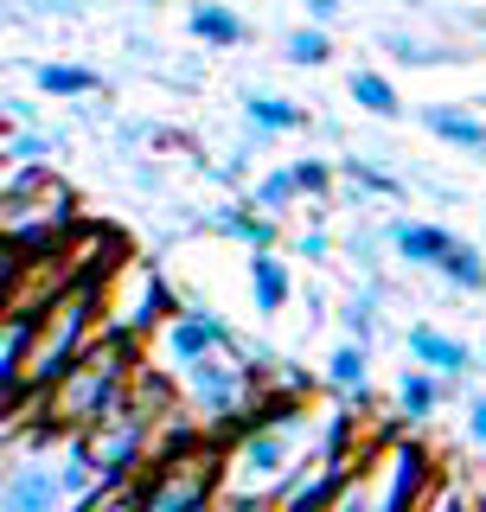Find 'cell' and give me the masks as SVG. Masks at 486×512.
I'll return each instance as SVG.
<instances>
[{
  "label": "cell",
  "mask_w": 486,
  "mask_h": 512,
  "mask_svg": "<svg viewBox=\"0 0 486 512\" xmlns=\"http://www.w3.org/2000/svg\"><path fill=\"white\" fill-rule=\"evenodd\" d=\"M141 365V333L109 327L103 340H90V352L64 372L52 391L32 404L45 436H77V429H96L103 416H116L128 404V378Z\"/></svg>",
  "instance_id": "6da1fadb"
},
{
  "label": "cell",
  "mask_w": 486,
  "mask_h": 512,
  "mask_svg": "<svg viewBox=\"0 0 486 512\" xmlns=\"http://www.w3.org/2000/svg\"><path fill=\"white\" fill-rule=\"evenodd\" d=\"M103 282L109 276H84V282H71L64 295L52 301V308L39 314V340H32L26 352V378H20V397H13L7 410H20V404H39L52 384L71 372L77 359L90 352V333H96V314H103Z\"/></svg>",
  "instance_id": "7a4b0ae2"
},
{
  "label": "cell",
  "mask_w": 486,
  "mask_h": 512,
  "mask_svg": "<svg viewBox=\"0 0 486 512\" xmlns=\"http://www.w3.org/2000/svg\"><path fill=\"white\" fill-rule=\"evenodd\" d=\"M148 512H218L224 487V448L218 442H186L167 436L148 461Z\"/></svg>",
  "instance_id": "3957f363"
},
{
  "label": "cell",
  "mask_w": 486,
  "mask_h": 512,
  "mask_svg": "<svg viewBox=\"0 0 486 512\" xmlns=\"http://www.w3.org/2000/svg\"><path fill=\"white\" fill-rule=\"evenodd\" d=\"M90 448V461H96V480H135V474H148V461H154V436L160 429L154 423H141L135 410H116V416H103L96 429H77Z\"/></svg>",
  "instance_id": "277c9868"
},
{
  "label": "cell",
  "mask_w": 486,
  "mask_h": 512,
  "mask_svg": "<svg viewBox=\"0 0 486 512\" xmlns=\"http://www.w3.org/2000/svg\"><path fill=\"white\" fill-rule=\"evenodd\" d=\"M186 391H192V404L212 416V423H237V416L256 404V397H250V372H243V359H231V346L205 352V359L186 372Z\"/></svg>",
  "instance_id": "5b68a950"
},
{
  "label": "cell",
  "mask_w": 486,
  "mask_h": 512,
  "mask_svg": "<svg viewBox=\"0 0 486 512\" xmlns=\"http://www.w3.org/2000/svg\"><path fill=\"white\" fill-rule=\"evenodd\" d=\"M218 346H231V327H224L212 308H186V314H173L167 327H160V352H167L173 372H192V365H199L205 352H218Z\"/></svg>",
  "instance_id": "8992f818"
},
{
  "label": "cell",
  "mask_w": 486,
  "mask_h": 512,
  "mask_svg": "<svg viewBox=\"0 0 486 512\" xmlns=\"http://www.w3.org/2000/svg\"><path fill=\"white\" fill-rule=\"evenodd\" d=\"M128 410L141 416V423L167 429L173 416H180V384H173V365L167 359H141L135 378H128Z\"/></svg>",
  "instance_id": "52a82bcc"
},
{
  "label": "cell",
  "mask_w": 486,
  "mask_h": 512,
  "mask_svg": "<svg viewBox=\"0 0 486 512\" xmlns=\"http://www.w3.org/2000/svg\"><path fill=\"white\" fill-rule=\"evenodd\" d=\"M295 429L301 423H263V429H243V448H237V461H243V474L250 480H282L288 468H295Z\"/></svg>",
  "instance_id": "ba28073f"
},
{
  "label": "cell",
  "mask_w": 486,
  "mask_h": 512,
  "mask_svg": "<svg viewBox=\"0 0 486 512\" xmlns=\"http://www.w3.org/2000/svg\"><path fill=\"white\" fill-rule=\"evenodd\" d=\"M384 512H429V448L397 442L391 448V487H384Z\"/></svg>",
  "instance_id": "9c48e42d"
},
{
  "label": "cell",
  "mask_w": 486,
  "mask_h": 512,
  "mask_svg": "<svg viewBox=\"0 0 486 512\" xmlns=\"http://www.w3.org/2000/svg\"><path fill=\"white\" fill-rule=\"evenodd\" d=\"M58 500H64V480L39 461H20L7 474V512H58Z\"/></svg>",
  "instance_id": "30bf717a"
},
{
  "label": "cell",
  "mask_w": 486,
  "mask_h": 512,
  "mask_svg": "<svg viewBox=\"0 0 486 512\" xmlns=\"http://www.w3.org/2000/svg\"><path fill=\"white\" fill-rule=\"evenodd\" d=\"M346 480H352V461H320V468L307 474L275 512H333V500L346 493Z\"/></svg>",
  "instance_id": "8fae6325"
},
{
  "label": "cell",
  "mask_w": 486,
  "mask_h": 512,
  "mask_svg": "<svg viewBox=\"0 0 486 512\" xmlns=\"http://www.w3.org/2000/svg\"><path fill=\"white\" fill-rule=\"evenodd\" d=\"M410 359H423L429 372H442V378H461L467 365H474V352H467L455 333H442V327H410Z\"/></svg>",
  "instance_id": "7c38bea8"
},
{
  "label": "cell",
  "mask_w": 486,
  "mask_h": 512,
  "mask_svg": "<svg viewBox=\"0 0 486 512\" xmlns=\"http://www.w3.org/2000/svg\"><path fill=\"white\" fill-rule=\"evenodd\" d=\"M423 128H429L435 141H448V148H467V154H480V160H486V122H480V116H467V109L435 103V109H423Z\"/></svg>",
  "instance_id": "4fadbf2b"
},
{
  "label": "cell",
  "mask_w": 486,
  "mask_h": 512,
  "mask_svg": "<svg viewBox=\"0 0 486 512\" xmlns=\"http://www.w3.org/2000/svg\"><path fill=\"white\" fill-rule=\"evenodd\" d=\"M391 244H397V256L403 263H423V269H442V256L461 244V237H448L442 224H397L391 231Z\"/></svg>",
  "instance_id": "5bb4252c"
},
{
  "label": "cell",
  "mask_w": 486,
  "mask_h": 512,
  "mask_svg": "<svg viewBox=\"0 0 486 512\" xmlns=\"http://www.w3.org/2000/svg\"><path fill=\"white\" fill-rule=\"evenodd\" d=\"M71 512H148V480H96L90 493H77Z\"/></svg>",
  "instance_id": "9a60e30c"
},
{
  "label": "cell",
  "mask_w": 486,
  "mask_h": 512,
  "mask_svg": "<svg viewBox=\"0 0 486 512\" xmlns=\"http://www.w3.org/2000/svg\"><path fill=\"white\" fill-rule=\"evenodd\" d=\"M250 295H256V308H263V314H282V308H288L295 282H288L282 256H269V250H256V256H250Z\"/></svg>",
  "instance_id": "2e32d148"
},
{
  "label": "cell",
  "mask_w": 486,
  "mask_h": 512,
  "mask_svg": "<svg viewBox=\"0 0 486 512\" xmlns=\"http://www.w3.org/2000/svg\"><path fill=\"white\" fill-rule=\"evenodd\" d=\"M435 404H442V372H429V365L403 372V384H397V416L423 423V416H435Z\"/></svg>",
  "instance_id": "e0dca14e"
},
{
  "label": "cell",
  "mask_w": 486,
  "mask_h": 512,
  "mask_svg": "<svg viewBox=\"0 0 486 512\" xmlns=\"http://www.w3.org/2000/svg\"><path fill=\"white\" fill-rule=\"evenodd\" d=\"M365 378H371V352H365V340H346V346H333V352H327V384H333V391L359 397V391H365Z\"/></svg>",
  "instance_id": "ac0fdd59"
},
{
  "label": "cell",
  "mask_w": 486,
  "mask_h": 512,
  "mask_svg": "<svg viewBox=\"0 0 486 512\" xmlns=\"http://www.w3.org/2000/svg\"><path fill=\"white\" fill-rule=\"evenodd\" d=\"M186 26H192V39H205V45H237L243 39V20L231 7H218V0H199Z\"/></svg>",
  "instance_id": "d6986e66"
},
{
  "label": "cell",
  "mask_w": 486,
  "mask_h": 512,
  "mask_svg": "<svg viewBox=\"0 0 486 512\" xmlns=\"http://www.w3.org/2000/svg\"><path fill=\"white\" fill-rule=\"evenodd\" d=\"M352 103H359V109H371V116H384V122H391V116H403V103H397V84H391V77H378V71H352Z\"/></svg>",
  "instance_id": "ffe728a7"
},
{
  "label": "cell",
  "mask_w": 486,
  "mask_h": 512,
  "mask_svg": "<svg viewBox=\"0 0 486 512\" xmlns=\"http://www.w3.org/2000/svg\"><path fill=\"white\" fill-rule=\"evenodd\" d=\"M39 90L45 96H96L103 77H96L90 64H39Z\"/></svg>",
  "instance_id": "44dd1931"
},
{
  "label": "cell",
  "mask_w": 486,
  "mask_h": 512,
  "mask_svg": "<svg viewBox=\"0 0 486 512\" xmlns=\"http://www.w3.org/2000/svg\"><path fill=\"white\" fill-rule=\"evenodd\" d=\"M282 52H288V64H301V71H320V64L333 58V39H327V26H295L282 39Z\"/></svg>",
  "instance_id": "7402d4cb"
},
{
  "label": "cell",
  "mask_w": 486,
  "mask_h": 512,
  "mask_svg": "<svg viewBox=\"0 0 486 512\" xmlns=\"http://www.w3.org/2000/svg\"><path fill=\"white\" fill-rule=\"evenodd\" d=\"M442 276H448V288H461V295H480V288H486L480 250H474V244H455V250L442 256Z\"/></svg>",
  "instance_id": "603a6c76"
},
{
  "label": "cell",
  "mask_w": 486,
  "mask_h": 512,
  "mask_svg": "<svg viewBox=\"0 0 486 512\" xmlns=\"http://www.w3.org/2000/svg\"><path fill=\"white\" fill-rule=\"evenodd\" d=\"M243 116H250L256 128H301V122H307L301 109L288 103V96H263V90H256V96H243Z\"/></svg>",
  "instance_id": "cb8c5ba5"
},
{
  "label": "cell",
  "mask_w": 486,
  "mask_h": 512,
  "mask_svg": "<svg viewBox=\"0 0 486 512\" xmlns=\"http://www.w3.org/2000/svg\"><path fill=\"white\" fill-rule=\"evenodd\" d=\"M295 192H301V180H295V167H275V173H263V180H256V192H250V205H256V212H282V205L288 199H295Z\"/></svg>",
  "instance_id": "d4e9b609"
},
{
  "label": "cell",
  "mask_w": 486,
  "mask_h": 512,
  "mask_svg": "<svg viewBox=\"0 0 486 512\" xmlns=\"http://www.w3.org/2000/svg\"><path fill=\"white\" fill-rule=\"evenodd\" d=\"M173 320V295H167V282H148V295H141V308L128 314V333H141L148 340L154 327H167Z\"/></svg>",
  "instance_id": "484cf974"
},
{
  "label": "cell",
  "mask_w": 486,
  "mask_h": 512,
  "mask_svg": "<svg viewBox=\"0 0 486 512\" xmlns=\"http://www.w3.org/2000/svg\"><path fill=\"white\" fill-rule=\"evenodd\" d=\"M224 224V231H231V237H243V244H250V250H275V224H269V212H224L218 218Z\"/></svg>",
  "instance_id": "4316f807"
},
{
  "label": "cell",
  "mask_w": 486,
  "mask_h": 512,
  "mask_svg": "<svg viewBox=\"0 0 486 512\" xmlns=\"http://www.w3.org/2000/svg\"><path fill=\"white\" fill-rule=\"evenodd\" d=\"M333 512H384V500H371V474L365 468H352V480H346V493L333 500Z\"/></svg>",
  "instance_id": "83f0119b"
},
{
  "label": "cell",
  "mask_w": 486,
  "mask_h": 512,
  "mask_svg": "<svg viewBox=\"0 0 486 512\" xmlns=\"http://www.w3.org/2000/svg\"><path fill=\"white\" fill-rule=\"evenodd\" d=\"M295 180H301V192H327L333 167H327V160H295Z\"/></svg>",
  "instance_id": "f1b7e54d"
},
{
  "label": "cell",
  "mask_w": 486,
  "mask_h": 512,
  "mask_svg": "<svg viewBox=\"0 0 486 512\" xmlns=\"http://www.w3.org/2000/svg\"><path fill=\"white\" fill-rule=\"evenodd\" d=\"M391 52H397L403 64H435V58H448V52H429L423 39H403V32H391Z\"/></svg>",
  "instance_id": "f546056e"
},
{
  "label": "cell",
  "mask_w": 486,
  "mask_h": 512,
  "mask_svg": "<svg viewBox=\"0 0 486 512\" xmlns=\"http://www.w3.org/2000/svg\"><path fill=\"white\" fill-rule=\"evenodd\" d=\"M352 173H359V186H365V192H384V199H397V180H391V173L365 167V160H352Z\"/></svg>",
  "instance_id": "4dcf8cb0"
},
{
  "label": "cell",
  "mask_w": 486,
  "mask_h": 512,
  "mask_svg": "<svg viewBox=\"0 0 486 512\" xmlns=\"http://www.w3.org/2000/svg\"><path fill=\"white\" fill-rule=\"evenodd\" d=\"M7 154H13V160H20V167H39V154H45V141H39V135H13V141H7Z\"/></svg>",
  "instance_id": "1f68e13d"
},
{
  "label": "cell",
  "mask_w": 486,
  "mask_h": 512,
  "mask_svg": "<svg viewBox=\"0 0 486 512\" xmlns=\"http://www.w3.org/2000/svg\"><path fill=\"white\" fill-rule=\"evenodd\" d=\"M467 436L486 448V397H474V404H467Z\"/></svg>",
  "instance_id": "d6a6232c"
},
{
  "label": "cell",
  "mask_w": 486,
  "mask_h": 512,
  "mask_svg": "<svg viewBox=\"0 0 486 512\" xmlns=\"http://www.w3.org/2000/svg\"><path fill=\"white\" fill-rule=\"evenodd\" d=\"M307 20H314V26H333L339 20V0H307Z\"/></svg>",
  "instance_id": "836d02e7"
},
{
  "label": "cell",
  "mask_w": 486,
  "mask_h": 512,
  "mask_svg": "<svg viewBox=\"0 0 486 512\" xmlns=\"http://www.w3.org/2000/svg\"><path fill=\"white\" fill-rule=\"evenodd\" d=\"M301 256H314V263H327V231H301Z\"/></svg>",
  "instance_id": "e575fe53"
}]
</instances>
